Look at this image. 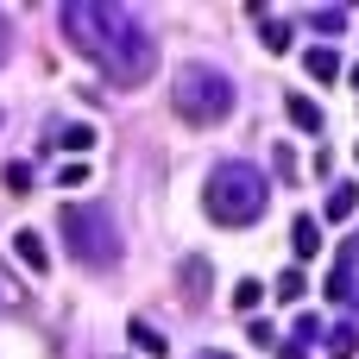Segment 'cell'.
<instances>
[{"mask_svg": "<svg viewBox=\"0 0 359 359\" xmlns=\"http://www.w3.org/2000/svg\"><path fill=\"white\" fill-rule=\"evenodd\" d=\"M353 341H359V328H334V334H328V359H347Z\"/></svg>", "mask_w": 359, "mask_h": 359, "instance_id": "d6986e66", "label": "cell"}, {"mask_svg": "<svg viewBox=\"0 0 359 359\" xmlns=\"http://www.w3.org/2000/svg\"><path fill=\"white\" fill-rule=\"evenodd\" d=\"M353 215H359V189H353V183H341V189L328 196V221H353Z\"/></svg>", "mask_w": 359, "mask_h": 359, "instance_id": "8fae6325", "label": "cell"}, {"mask_svg": "<svg viewBox=\"0 0 359 359\" xmlns=\"http://www.w3.org/2000/svg\"><path fill=\"white\" fill-rule=\"evenodd\" d=\"M290 252H297V259H316V252H322V221H316V215H297V221H290Z\"/></svg>", "mask_w": 359, "mask_h": 359, "instance_id": "5b68a950", "label": "cell"}, {"mask_svg": "<svg viewBox=\"0 0 359 359\" xmlns=\"http://www.w3.org/2000/svg\"><path fill=\"white\" fill-rule=\"evenodd\" d=\"M183 284H189L183 297H189V303H202V284H208V259H183Z\"/></svg>", "mask_w": 359, "mask_h": 359, "instance_id": "9a60e30c", "label": "cell"}, {"mask_svg": "<svg viewBox=\"0 0 359 359\" xmlns=\"http://www.w3.org/2000/svg\"><path fill=\"white\" fill-rule=\"evenodd\" d=\"M284 114H290V126H303V133H322V107H316L309 95H290V101H284Z\"/></svg>", "mask_w": 359, "mask_h": 359, "instance_id": "ba28073f", "label": "cell"}, {"mask_svg": "<svg viewBox=\"0 0 359 359\" xmlns=\"http://www.w3.org/2000/svg\"><path fill=\"white\" fill-rule=\"evenodd\" d=\"M353 265H359V252L347 246V252H341V265H334V278H328V297H341V303H353Z\"/></svg>", "mask_w": 359, "mask_h": 359, "instance_id": "9c48e42d", "label": "cell"}, {"mask_svg": "<svg viewBox=\"0 0 359 359\" xmlns=\"http://www.w3.org/2000/svg\"><path fill=\"white\" fill-rule=\"evenodd\" d=\"M13 252H19V265H32V271H50V246H44V233L19 227V233H13Z\"/></svg>", "mask_w": 359, "mask_h": 359, "instance_id": "8992f818", "label": "cell"}, {"mask_svg": "<svg viewBox=\"0 0 359 359\" xmlns=\"http://www.w3.org/2000/svg\"><path fill=\"white\" fill-rule=\"evenodd\" d=\"M233 309H259V278H240L233 284Z\"/></svg>", "mask_w": 359, "mask_h": 359, "instance_id": "ffe728a7", "label": "cell"}, {"mask_svg": "<svg viewBox=\"0 0 359 359\" xmlns=\"http://www.w3.org/2000/svg\"><path fill=\"white\" fill-rule=\"evenodd\" d=\"M57 233H63V246H69L76 265H88V271H114V265H120V227H114L107 208L69 202V208L57 215Z\"/></svg>", "mask_w": 359, "mask_h": 359, "instance_id": "3957f363", "label": "cell"}, {"mask_svg": "<svg viewBox=\"0 0 359 359\" xmlns=\"http://www.w3.org/2000/svg\"><path fill=\"white\" fill-rule=\"evenodd\" d=\"M57 19H63V38H69L88 63L107 69V82L139 88V82L158 69V38H151V25H145L133 6H120V0H69Z\"/></svg>", "mask_w": 359, "mask_h": 359, "instance_id": "6da1fadb", "label": "cell"}, {"mask_svg": "<svg viewBox=\"0 0 359 359\" xmlns=\"http://www.w3.org/2000/svg\"><path fill=\"white\" fill-rule=\"evenodd\" d=\"M252 13H259V32H265V50H290V25H284V19H271L265 6H252Z\"/></svg>", "mask_w": 359, "mask_h": 359, "instance_id": "30bf717a", "label": "cell"}, {"mask_svg": "<svg viewBox=\"0 0 359 359\" xmlns=\"http://www.w3.org/2000/svg\"><path fill=\"white\" fill-rule=\"evenodd\" d=\"M303 290H309V278H303V271H297V265H290V271H284V278H278V284H271V297H278V303H297V297H303Z\"/></svg>", "mask_w": 359, "mask_h": 359, "instance_id": "2e32d148", "label": "cell"}, {"mask_svg": "<svg viewBox=\"0 0 359 359\" xmlns=\"http://www.w3.org/2000/svg\"><path fill=\"white\" fill-rule=\"evenodd\" d=\"M170 107L189 126H221L233 114V76L215 69V63H183L177 82H170Z\"/></svg>", "mask_w": 359, "mask_h": 359, "instance_id": "277c9868", "label": "cell"}, {"mask_svg": "<svg viewBox=\"0 0 359 359\" xmlns=\"http://www.w3.org/2000/svg\"><path fill=\"white\" fill-rule=\"evenodd\" d=\"M50 145H63V151H88V145H95V126H82V120H76V126H63Z\"/></svg>", "mask_w": 359, "mask_h": 359, "instance_id": "4fadbf2b", "label": "cell"}, {"mask_svg": "<svg viewBox=\"0 0 359 359\" xmlns=\"http://www.w3.org/2000/svg\"><path fill=\"white\" fill-rule=\"evenodd\" d=\"M316 341H322V322H316V316H303V322H297V334H290V347H297V353H309Z\"/></svg>", "mask_w": 359, "mask_h": 359, "instance_id": "ac0fdd59", "label": "cell"}, {"mask_svg": "<svg viewBox=\"0 0 359 359\" xmlns=\"http://www.w3.org/2000/svg\"><path fill=\"white\" fill-rule=\"evenodd\" d=\"M353 252H359V233H353Z\"/></svg>", "mask_w": 359, "mask_h": 359, "instance_id": "cb8c5ba5", "label": "cell"}, {"mask_svg": "<svg viewBox=\"0 0 359 359\" xmlns=\"http://www.w3.org/2000/svg\"><path fill=\"white\" fill-rule=\"evenodd\" d=\"M309 25H316V32H347V6H316Z\"/></svg>", "mask_w": 359, "mask_h": 359, "instance_id": "e0dca14e", "label": "cell"}, {"mask_svg": "<svg viewBox=\"0 0 359 359\" xmlns=\"http://www.w3.org/2000/svg\"><path fill=\"white\" fill-rule=\"evenodd\" d=\"M196 359H233V353H221V347H202V353H196Z\"/></svg>", "mask_w": 359, "mask_h": 359, "instance_id": "44dd1931", "label": "cell"}, {"mask_svg": "<svg viewBox=\"0 0 359 359\" xmlns=\"http://www.w3.org/2000/svg\"><path fill=\"white\" fill-rule=\"evenodd\" d=\"M309 76H316V82H334V76H341V57H334L328 44H316V50H309Z\"/></svg>", "mask_w": 359, "mask_h": 359, "instance_id": "7c38bea8", "label": "cell"}, {"mask_svg": "<svg viewBox=\"0 0 359 359\" xmlns=\"http://www.w3.org/2000/svg\"><path fill=\"white\" fill-rule=\"evenodd\" d=\"M0 63H6V19H0Z\"/></svg>", "mask_w": 359, "mask_h": 359, "instance_id": "7402d4cb", "label": "cell"}, {"mask_svg": "<svg viewBox=\"0 0 359 359\" xmlns=\"http://www.w3.org/2000/svg\"><path fill=\"white\" fill-rule=\"evenodd\" d=\"M0 183H6V196H32V164H25V158H13Z\"/></svg>", "mask_w": 359, "mask_h": 359, "instance_id": "5bb4252c", "label": "cell"}, {"mask_svg": "<svg viewBox=\"0 0 359 359\" xmlns=\"http://www.w3.org/2000/svg\"><path fill=\"white\" fill-rule=\"evenodd\" d=\"M126 334H133V347H139V353H151V359H164V353H170V341H164V334H158L145 316H133V322H126Z\"/></svg>", "mask_w": 359, "mask_h": 359, "instance_id": "52a82bcc", "label": "cell"}, {"mask_svg": "<svg viewBox=\"0 0 359 359\" xmlns=\"http://www.w3.org/2000/svg\"><path fill=\"white\" fill-rule=\"evenodd\" d=\"M353 88H359V63H353Z\"/></svg>", "mask_w": 359, "mask_h": 359, "instance_id": "603a6c76", "label": "cell"}, {"mask_svg": "<svg viewBox=\"0 0 359 359\" xmlns=\"http://www.w3.org/2000/svg\"><path fill=\"white\" fill-rule=\"evenodd\" d=\"M202 208H208V221H221V227H252V221L271 208V177H265L259 164H246V158H227V164L208 170Z\"/></svg>", "mask_w": 359, "mask_h": 359, "instance_id": "7a4b0ae2", "label": "cell"}]
</instances>
